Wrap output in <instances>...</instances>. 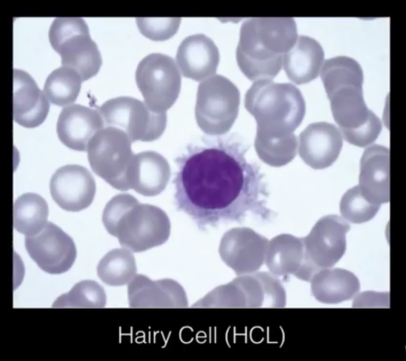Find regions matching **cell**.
<instances>
[{"label": "cell", "instance_id": "obj_1", "mask_svg": "<svg viewBox=\"0 0 406 361\" xmlns=\"http://www.w3.org/2000/svg\"><path fill=\"white\" fill-rule=\"evenodd\" d=\"M250 146L232 132L202 137L176 158L174 204L200 231L249 221L267 223L276 216L265 175L246 157Z\"/></svg>", "mask_w": 406, "mask_h": 361}, {"label": "cell", "instance_id": "obj_2", "mask_svg": "<svg viewBox=\"0 0 406 361\" xmlns=\"http://www.w3.org/2000/svg\"><path fill=\"white\" fill-rule=\"evenodd\" d=\"M291 17H254L242 24L236 58L251 81L272 80L280 71L285 54L297 39Z\"/></svg>", "mask_w": 406, "mask_h": 361}, {"label": "cell", "instance_id": "obj_3", "mask_svg": "<svg viewBox=\"0 0 406 361\" xmlns=\"http://www.w3.org/2000/svg\"><path fill=\"white\" fill-rule=\"evenodd\" d=\"M102 222L121 246L134 252L163 244L171 233L170 220L164 211L153 205L140 203L127 193L118 194L107 203Z\"/></svg>", "mask_w": 406, "mask_h": 361}, {"label": "cell", "instance_id": "obj_4", "mask_svg": "<svg viewBox=\"0 0 406 361\" xmlns=\"http://www.w3.org/2000/svg\"><path fill=\"white\" fill-rule=\"evenodd\" d=\"M49 39L61 57V65L77 71L82 81L98 72L102 64L101 54L82 18H55L49 28Z\"/></svg>", "mask_w": 406, "mask_h": 361}, {"label": "cell", "instance_id": "obj_5", "mask_svg": "<svg viewBox=\"0 0 406 361\" xmlns=\"http://www.w3.org/2000/svg\"><path fill=\"white\" fill-rule=\"evenodd\" d=\"M245 107L258 119H280L289 131L301 123L306 104L300 90L290 83L256 81L245 95Z\"/></svg>", "mask_w": 406, "mask_h": 361}, {"label": "cell", "instance_id": "obj_6", "mask_svg": "<svg viewBox=\"0 0 406 361\" xmlns=\"http://www.w3.org/2000/svg\"><path fill=\"white\" fill-rule=\"evenodd\" d=\"M131 141L122 130L107 126L98 131L88 142L87 152L92 171L113 188L129 190L127 172L134 154Z\"/></svg>", "mask_w": 406, "mask_h": 361}, {"label": "cell", "instance_id": "obj_7", "mask_svg": "<svg viewBox=\"0 0 406 361\" xmlns=\"http://www.w3.org/2000/svg\"><path fill=\"white\" fill-rule=\"evenodd\" d=\"M136 81L145 104L157 113L166 112L174 104L181 85L175 61L159 53H151L141 60L136 69Z\"/></svg>", "mask_w": 406, "mask_h": 361}, {"label": "cell", "instance_id": "obj_8", "mask_svg": "<svg viewBox=\"0 0 406 361\" xmlns=\"http://www.w3.org/2000/svg\"><path fill=\"white\" fill-rule=\"evenodd\" d=\"M98 112L105 127L122 130L131 142L155 140L162 134L166 126V112L155 113L144 102L132 97L110 99L99 107Z\"/></svg>", "mask_w": 406, "mask_h": 361}, {"label": "cell", "instance_id": "obj_9", "mask_svg": "<svg viewBox=\"0 0 406 361\" xmlns=\"http://www.w3.org/2000/svg\"><path fill=\"white\" fill-rule=\"evenodd\" d=\"M350 226L335 214L320 219L305 239L303 270L312 277L319 271L331 268L343 256L346 249L347 233Z\"/></svg>", "mask_w": 406, "mask_h": 361}, {"label": "cell", "instance_id": "obj_10", "mask_svg": "<svg viewBox=\"0 0 406 361\" xmlns=\"http://www.w3.org/2000/svg\"><path fill=\"white\" fill-rule=\"evenodd\" d=\"M239 91L228 78L214 75L198 87L195 108L198 125L206 132L210 124L235 118L240 104Z\"/></svg>", "mask_w": 406, "mask_h": 361}, {"label": "cell", "instance_id": "obj_11", "mask_svg": "<svg viewBox=\"0 0 406 361\" xmlns=\"http://www.w3.org/2000/svg\"><path fill=\"white\" fill-rule=\"evenodd\" d=\"M25 246L30 258L44 271L59 274L73 266L77 250L72 238L55 224L48 222L38 233L26 236Z\"/></svg>", "mask_w": 406, "mask_h": 361}, {"label": "cell", "instance_id": "obj_12", "mask_svg": "<svg viewBox=\"0 0 406 361\" xmlns=\"http://www.w3.org/2000/svg\"><path fill=\"white\" fill-rule=\"evenodd\" d=\"M50 191L52 198L61 208L79 211L92 203L96 184L86 168L79 165H66L52 175Z\"/></svg>", "mask_w": 406, "mask_h": 361}, {"label": "cell", "instance_id": "obj_13", "mask_svg": "<svg viewBox=\"0 0 406 361\" xmlns=\"http://www.w3.org/2000/svg\"><path fill=\"white\" fill-rule=\"evenodd\" d=\"M243 277L225 285V296L230 308H283L285 290L271 277Z\"/></svg>", "mask_w": 406, "mask_h": 361}, {"label": "cell", "instance_id": "obj_14", "mask_svg": "<svg viewBox=\"0 0 406 361\" xmlns=\"http://www.w3.org/2000/svg\"><path fill=\"white\" fill-rule=\"evenodd\" d=\"M343 145L336 127L325 122L308 125L299 136V154L306 164L315 169L330 166L337 159Z\"/></svg>", "mask_w": 406, "mask_h": 361}, {"label": "cell", "instance_id": "obj_15", "mask_svg": "<svg viewBox=\"0 0 406 361\" xmlns=\"http://www.w3.org/2000/svg\"><path fill=\"white\" fill-rule=\"evenodd\" d=\"M128 299L131 308H186L188 300L183 287L170 278L151 280L136 274L128 284Z\"/></svg>", "mask_w": 406, "mask_h": 361}, {"label": "cell", "instance_id": "obj_16", "mask_svg": "<svg viewBox=\"0 0 406 361\" xmlns=\"http://www.w3.org/2000/svg\"><path fill=\"white\" fill-rule=\"evenodd\" d=\"M49 101L33 78L22 69H13V119L20 125L35 128L46 119Z\"/></svg>", "mask_w": 406, "mask_h": 361}, {"label": "cell", "instance_id": "obj_17", "mask_svg": "<svg viewBox=\"0 0 406 361\" xmlns=\"http://www.w3.org/2000/svg\"><path fill=\"white\" fill-rule=\"evenodd\" d=\"M105 127L98 111L79 104L66 106L57 122L58 136L65 146L84 152L91 138Z\"/></svg>", "mask_w": 406, "mask_h": 361}, {"label": "cell", "instance_id": "obj_18", "mask_svg": "<svg viewBox=\"0 0 406 361\" xmlns=\"http://www.w3.org/2000/svg\"><path fill=\"white\" fill-rule=\"evenodd\" d=\"M219 59L217 47L211 39L204 34L186 38L179 45L176 54L177 65L182 75L196 81L214 75Z\"/></svg>", "mask_w": 406, "mask_h": 361}, {"label": "cell", "instance_id": "obj_19", "mask_svg": "<svg viewBox=\"0 0 406 361\" xmlns=\"http://www.w3.org/2000/svg\"><path fill=\"white\" fill-rule=\"evenodd\" d=\"M389 156L388 148L374 145L365 150L361 159L358 186L364 197L376 205L390 200Z\"/></svg>", "mask_w": 406, "mask_h": 361}, {"label": "cell", "instance_id": "obj_20", "mask_svg": "<svg viewBox=\"0 0 406 361\" xmlns=\"http://www.w3.org/2000/svg\"><path fill=\"white\" fill-rule=\"evenodd\" d=\"M170 165L161 155L147 151L134 154L129 166L127 179L130 189L144 196L160 194L171 177Z\"/></svg>", "mask_w": 406, "mask_h": 361}, {"label": "cell", "instance_id": "obj_21", "mask_svg": "<svg viewBox=\"0 0 406 361\" xmlns=\"http://www.w3.org/2000/svg\"><path fill=\"white\" fill-rule=\"evenodd\" d=\"M324 59V52L320 43L312 38L301 35L285 54L282 66L288 78L300 85L318 76Z\"/></svg>", "mask_w": 406, "mask_h": 361}, {"label": "cell", "instance_id": "obj_22", "mask_svg": "<svg viewBox=\"0 0 406 361\" xmlns=\"http://www.w3.org/2000/svg\"><path fill=\"white\" fill-rule=\"evenodd\" d=\"M310 282L313 296L326 304L351 300L360 289L357 276L351 271L339 268L322 269L313 276Z\"/></svg>", "mask_w": 406, "mask_h": 361}, {"label": "cell", "instance_id": "obj_23", "mask_svg": "<svg viewBox=\"0 0 406 361\" xmlns=\"http://www.w3.org/2000/svg\"><path fill=\"white\" fill-rule=\"evenodd\" d=\"M48 206L40 195L27 193L18 197L13 207L14 227L25 236L39 233L48 222Z\"/></svg>", "mask_w": 406, "mask_h": 361}, {"label": "cell", "instance_id": "obj_24", "mask_svg": "<svg viewBox=\"0 0 406 361\" xmlns=\"http://www.w3.org/2000/svg\"><path fill=\"white\" fill-rule=\"evenodd\" d=\"M134 257L125 248H115L106 254L97 267L100 280L111 286H121L128 283L137 274Z\"/></svg>", "mask_w": 406, "mask_h": 361}, {"label": "cell", "instance_id": "obj_25", "mask_svg": "<svg viewBox=\"0 0 406 361\" xmlns=\"http://www.w3.org/2000/svg\"><path fill=\"white\" fill-rule=\"evenodd\" d=\"M82 82L77 71L61 66L53 70L47 76L43 91L52 103L61 106H67L76 100Z\"/></svg>", "mask_w": 406, "mask_h": 361}, {"label": "cell", "instance_id": "obj_26", "mask_svg": "<svg viewBox=\"0 0 406 361\" xmlns=\"http://www.w3.org/2000/svg\"><path fill=\"white\" fill-rule=\"evenodd\" d=\"M106 295L103 287L93 280L76 283L67 294L59 296L53 304L56 308H103Z\"/></svg>", "mask_w": 406, "mask_h": 361}, {"label": "cell", "instance_id": "obj_27", "mask_svg": "<svg viewBox=\"0 0 406 361\" xmlns=\"http://www.w3.org/2000/svg\"><path fill=\"white\" fill-rule=\"evenodd\" d=\"M381 205L368 201L361 194L358 186L348 190L343 196L340 209L344 219L354 224H361L371 220Z\"/></svg>", "mask_w": 406, "mask_h": 361}, {"label": "cell", "instance_id": "obj_28", "mask_svg": "<svg viewBox=\"0 0 406 361\" xmlns=\"http://www.w3.org/2000/svg\"><path fill=\"white\" fill-rule=\"evenodd\" d=\"M137 26L146 38L154 41H164L172 37L178 31L180 17H138Z\"/></svg>", "mask_w": 406, "mask_h": 361}]
</instances>
